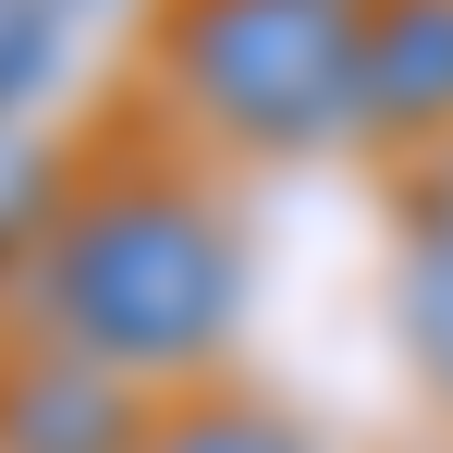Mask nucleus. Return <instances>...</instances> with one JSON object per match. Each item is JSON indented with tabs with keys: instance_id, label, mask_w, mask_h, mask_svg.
I'll list each match as a JSON object with an SVG mask.
<instances>
[{
	"instance_id": "obj_1",
	"label": "nucleus",
	"mask_w": 453,
	"mask_h": 453,
	"mask_svg": "<svg viewBox=\"0 0 453 453\" xmlns=\"http://www.w3.org/2000/svg\"><path fill=\"white\" fill-rule=\"evenodd\" d=\"M233 295H245L233 233L184 184H98L50 221V331L111 380L196 368L233 331Z\"/></svg>"
},
{
	"instance_id": "obj_2",
	"label": "nucleus",
	"mask_w": 453,
	"mask_h": 453,
	"mask_svg": "<svg viewBox=\"0 0 453 453\" xmlns=\"http://www.w3.org/2000/svg\"><path fill=\"white\" fill-rule=\"evenodd\" d=\"M368 12L380 0H172L159 50L233 148H331L356 135Z\"/></svg>"
},
{
	"instance_id": "obj_3",
	"label": "nucleus",
	"mask_w": 453,
	"mask_h": 453,
	"mask_svg": "<svg viewBox=\"0 0 453 453\" xmlns=\"http://www.w3.org/2000/svg\"><path fill=\"white\" fill-rule=\"evenodd\" d=\"M0 453H148V441H135V404L98 356L37 343L0 368Z\"/></svg>"
},
{
	"instance_id": "obj_4",
	"label": "nucleus",
	"mask_w": 453,
	"mask_h": 453,
	"mask_svg": "<svg viewBox=\"0 0 453 453\" xmlns=\"http://www.w3.org/2000/svg\"><path fill=\"white\" fill-rule=\"evenodd\" d=\"M356 123H380V135H441L453 123V0H380L368 12Z\"/></svg>"
},
{
	"instance_id": "obj_5",
	"label": "nucleus",
	"mask_w": 453,
	"mask_h": 453,
	"mask_svg": "<svg viewBox=\"0 0 453 453\" xmlns=\"http://www.w3.org/2000/svg\"><path fill=\"white\" fill-rule=\"evenodd\" d=\"M392 306H404V343H417V368L453 392V209H429V221H417Z\"/></svg>"
},
{
	"instance_id": "obj_6",
	"label": "nucleus",
	"mask_w": 453,
	"mask_h": 453,
	"mask_svg": "<svg viewBox=\"0 0 453 453\" xmlns=\"http://www.w3.org/2000/svg\"><path fill=\"white\" fill-rule=\"evenodd\" d=\"M148 453H306V429H282L270 404H196V417L148 429Z\"/></svg>"
},
{
	"instance_id": "obj_7",
	"label": "nucleus",
	"mask_w": 453,
	"mask_h": 453,
	"mask_svg": "<svg viewBox=\"0 0 453 453\" xmlns=\"http://www.w3.org/2000/svg\"><path fill=\"white\" fill-rule=\"evenodd\" d=\"M50 62H62V12L50 0H0V123L50 86Z\"/></svg>"
},
{
	"instance_id": "obj_8",
	"label": "nucleus",
	"mask_w": 453,
	"mask_h": 453,
	"mask_svg": "<svg viewBox=\"0 0 453 453\" xmlns=\"http://www.w3.org/2000/svg\"><path fill=\"white\" fill-rule=\"evenodd\" d=\"M37 196H50V159L25 148V135H0V245L37 221Z\"/></svg>"
}]
</instances>
